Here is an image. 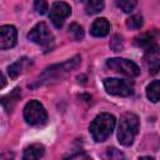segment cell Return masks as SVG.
<instances>
[{
    "label": "cell",
    "mask_w": 160,
    "mask_h": 160,
    "mask_svg": "<svg viewBox=\"0 0 160 160\" xmlns=\"http://www.w3.org/2000/svg\"><path fill=\"white\" fill-rule=\"evenodd\" d=\"M70 14H71V8H70L69 4L64 2V1H56V2H54L51 5L49 18H50L51 22L54 24V26L60 29L64 25L65 19Z\"/></svg>",
    "instance_id": "obj_8"
},
{
    "label": "cell",
    "mask_w": 160,
    "mask_h": 160,
    "mask_svg": "<svg viewBox=\"0 0 160 160\" xmlns=\"http://www.w3.org/2000/svg\"><path fill=\"white\" fill-rule=\"evenodd\" d=\"M105 90L116 96H130L134 92V82L131 80L108 78L104 80Z\"/></svg>",
    "instance_id": "obj_5"
},
{
    "label": "cell",
    "mask_w": 160,
    "mask_h": 160,
    "mask_svg": "<svg viewBox=\"0 0 160 160\" xmlns=\"http://www.w3.org/2000/svg\"><path fill=\"white\" fill-rule=\"evenodd\" d=\"M85 2V12L95 15L104 9V0H82Z\"/></svg>",
    "instance_id": "obj_16"
},
{
    "label": "cell",
    "mask_w": 160,
    "mask_h": 160,
    "mask_svg": "<svg viewBox=\"0 0 160 160\" xmlns=\"http://www.w3.org/2000/svg\"><path fill=\"white\" fill-rule=\"evenodd\" d=\"M106 66L110 70H114L116 72L124 74L129 78H135L140 75V69L139 66L128 59H120V58H114V59H109L106 60Z\"/></svg>",
    "instance_id": "obj_7"
},
{
    "label": "cell",
    "mask_w": 160,
    "mask_h": 160,
    "mask_svg": "<svg viewBox=\"0 0 160 160\" xmlns=\"http://www.w3.org/2000/svg\"><path fill=\"white\" fill-rule=\"evenodd\" d=\"M160 34L158 31H148L144 32L141 35H139L138 38H135V45L136 46H141L145 49L146 54H155L159 52V46H158V39H159Z\"/></svg>",
    "instance_id": "obj_9"
},
{
    "label": "cell",
    "mask_w": 160,
    "mask_h": 160,
    "mask_svg": "<svg viewBox=\"0 0 160 160\" xmlns=\"http://www.w3.org/2000/svg\"><path fill=\"white\" fill-rule=\"evenodd\" d=\"M106 155L109 156V158H118V159H120V158H122L124 155L118 150V149H115V148H109L108 150H106Z\"/></svg>",
    "instance_id": "obj_22"
},
{
    "label": "cell",
    "mask_w": 160,
    "mask_h": 160,
    "mask_svg": "<svg viewBox=\"0 0 160 160\" xmlns=\"http://www.w3.org/2000/svg\"><path fill=\"white\" fill-rule=\"evenodd\" d=\"M30 64H31V61L28 58H20L19 60H16L14 64H11L8 68V74H9L10 79H16Z\"/></svg>",
    "instance_id": "obj_12"
},
{
    "label": "cell",
    "mask_w": 160,
    "mask_h": 160,
    "mask_svg": "<svg viewBox=\"0 0 160 160\" xmlns=\"http://www.w3.org/2000/svg\"><path fill=\"white\" fill-rule=\"evenodd\" d=\"M44 154H45V148L41 144H32L24 150L22 159L24 160H35V159H40Z\"/></svg>",
    "instance_id": "obj_13"
},
{
    "label": "cell",
    "mask_w": 160,
    "mask_h": 160,
    "mask_svg": "<svg viewBox=\"0 0 160 160\" xmlns=\"http://www.w3.org/2000/svg\"><path fill=\"white\" fill-rule=\"evenodd\" d=\"M28 39L36 45L41 46L44 51H50L52 50L55 45L54 35L51 34L49 26L45 22H38L28 34Z\"/></svg>",
    "instance_id": "obj_4"
},
{
    "label": "cell",
    "mask_w": 160,
    "mask_h": 160,
    "mask_svg": "<svg viewBox=\"0 0 160 160\" xmlns=\"http://www.w3.org/2000/svg\"><path fill=\"white\" fill-rule=\"evenodd\" d=\"M79 62H80V56H74L72 59L62 64H56L50 68H46L39 76V84H52L61 80L71 70H74L79 65Z\"/></svg>",
    "instance_id": "obj_2"
},
{
    "label": "cell",
    "mask_w": 160,
    "mask_h": 160,
    "mask_svg": "<svg viewBox=\"0 0 160 160\" xmlns=\"http://www.w3.org/2000/svg\"><path fill=\"white\" fill-rule=\"evenodd\" d=\"M18 31L12 25H2L0 28V49L6 50L16 44Z\"/></svg>",
    "instance_id": "obj_10"
},
{
    "label": "cell",
    "mask_w": 160,
    "mask_h": 160,
    "mask_svg": "<svg viewBox=\"0 0 160 160\" xmlns=\"http://www.w3.org/2000/svg\"><path fill=\"white\" fill-rule=\"evenodd\" d=\"M110 48L112 51H121L122 48H124V42H122V39L121 36L119 35H114L111 41H110Z\"/></svg>",
    "instance_id": "obj_21"
},
{
    "label": "cell",
    "mask_w": 160,
    "mask_h": 160,
    "mask_svg": "<svg viewBox=\"0 0 160 160\" xmlns=\"http://www.w3.org/2000/svg\"><path fill=\"white\" fill-rule=\"evenodd\" d=\"M20 96H21V91H20L19 88L14 89L9 95L4 96V98L1 99V104H2L4 109H5L6 111H11L12 108H14V105H15V104L18 102V100L20 99Z\"/></svg>",
    "instance_id": "obj_14"
},
{
    "label": "cell",
    "mask_w": 160,
    "mask_h": 160,
    "mask_svg": "<svg viewBox=\"0 0 160 160\" xmlns=\"http://www.w3.org/2000/svg\"><path fill=\"white\" fill-rule=\"evenodd\" d=\"M115 4L124 12H130L138 4V0H115Z\"/></svg>",
    "instance_id": "obj_17"
},
{
    "label": "cell",
    "mask_w": 160,
    "mask_h": 160,
    "mask_svg": "<svg viewBox=\"0 0 160 160\" xmlns=\"http://www.w3.org/2000/svg\"><path fill=\"white\" fill-rule=\"evenodd\" d=\"M142 24H144V19H142V16H140V15H132V16H130V18L126 20V26H128L129 29H131V30H138V29H140V28L142 26Z\"/></svg>",
    "instance_id": "obj_18"
},
{
    "label": "cell",
    "mask_w": 160,
    "mask_h": 160,
    "mask_svg": "<svg viewBox=\"0 0 160 160\" xmlns=\"http://www.w3.org/2000/svg\"><path fill=\"white\" fill-rule=\"evenodd\" d=\"M146 96L152 102H156L160 100V80H154L148 85Z\"/></svg>",
    "instance_id": "obj_15"
},
{
    "label": "cell",
    "mask_w": 160,
    "mask_h": 160,
    "mask_svg": "<svg viewBox=\"0 0 160 160\" xmlns=\"http://www.w3.org/2000/svg\"><path fill=\"white\" fill-rule=\"evenodd\" d=\"M140 122L139 118L132 112H125L120 116L119 125H118V140L124 146H130L135 136L139 132Z\"/></svg>",
    "instance_id": "obj_1"
},
{
    "label": "cell",
    "mask_w": 160,
    "mask_h": 160,
    "mask_svg": "<svg viewBox=\"0 0 160 160\" xmlns=\"http://www.w3.org/2000/svg\"><path fill=\"white\" fill-rule=\"evenodd\" d=\"M34 9L36 10L38 14L44 15V14H46L48 10H49V4H48L46 0H35V2H34Z\"/></svg>",
    "instance_id": "obj_20"
},
{
    "label": "cell",
    "mask_w": 160,
    "mask_h": 160,
    "mask_svg": "<svg viewBox=\"0 0 160 160\" xmlns=\"http://www.w3.org/2000/svg\"><path fill=\"white\" fill-rule=\"evenodd\" d=\"M48 115L41 102L38 100H30L24 108V119L30 125H40L45 122Z\"/></svg>",
    "instance_id": "obj_6"
},
{
    "label": "cell",
    "mask_w": 160,
    "mask_h": 160,
    "mask_svg": "<svg viewBox=\"0 0 160 160\" xmlns=\"http://www.w3.org/2000/svg\"><path fill=\"white\" fill-rule=\"evenodd\" d=\"M69 32L71 34V36L75 39V40H82L84 39V30L80 25L72 22L70 26H69Z\"/></svg>",
    "instance_id": "obj_19"
},
{
    "label": "cell",
    "mask_w": 160,
    "mask_h": 160,
    "mask_svg": "<svg viewBox=\"0 0 160 160\" xmlns=\"http://www.w3.org/2000/svg\"><path fill=\"white\" fill-rule=\"evenodd\" d=\"M110 31V24L105 18L95 19L90 28V34L96 38H104Z\"/></svg>",
    "instance_id": "obj_11"
},
{
    "label": "cell",
    "mask_w": 160,
    "mask_h": 160,
    "mask_svg": "<svg viewBox=\"0 0 160 160\" xmlns=\"http://www.w3.org/2000/svg\"><path fill=\"white\" fill-rule=\"evenodd\" d=\"M115 118L111 114L108 112H101L99 114L90 124L89 130L92 136V139L98 142L105 141L112 132L115 128Z\"/></svg>",
    "instance_id": "obj_3"
}]
</instances>
